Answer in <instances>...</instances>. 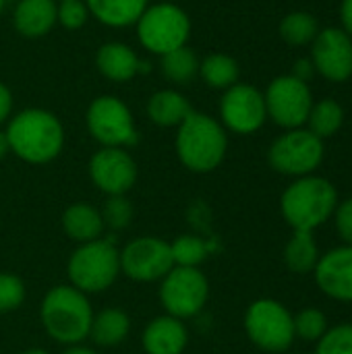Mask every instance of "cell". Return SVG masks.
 <instances>
[{"label": "cell", "mask_w": 352, "mask_h": 354, "mask_svg": "<svg viewBox=\"0 0 352 354\" xmlns=\"http://www.w3.org/2000/svg\"><path fill=\"white\" fill-rule=\"evenodd\" d=\"M10 153L31 166L54 162L66 141L62 120L46 108H23L4 127Z\"/></svg>", "instance_id": "cell-1"}, {"label": "cell", "mask_w": 352, "mask_h": 354, "mask_svg": "<svg viewBox=\"0 0 352 354\" xmlns=\"http://www.w3.org/2000/svg\"><path fill=\"white\" fill-rule=\"evenodd\" d=\"M174 151L178 162L195 174L214 172L226 158L228 131L218 118L193 110L174 135Z\"/></svg>", "instance_id": "cell-2"}, {"label": "cell", "mask_w": 352, "mask_h": 354, "mask_svg": "<svg viewBox=\"0 0 352 354\" xmlns=\"http://www.w3.org/2000/svg\"><path fill=\"white\" fill-rule=\"evenodd\" d=\"M39 319L46 334L54 342L62 346H75L89 338L93 309L87 295L71 284H58L44 295Z\"/></svg>", "instance_id": "cell-3"}, {"label": "cell", "mask_w": 352, "mask_h": 354, "mask_svg": "<svg viewBox=\"0 0 352 354\" xmlns=\"http://www.w3.org/2000/svg\"><path fill=\"white\" fill-rule=\"evenodd\" d=\"M336 187L322 176L295 178L280 197V212L293 230L313 232L328 218L334 216L338 205Z\"/></svg>", "instance_id": "cell-4"}, {"label": "cell", "mask_w": 352, "mask_h": 354, "mask_svg": "<svg viewBox=\"0 0 352 354\" xmlns=\"http://www.w3.org/2000/svg\"><path fill=\"white\" fill-rule=\"evenodd\" d=\"M141 48L158 58L172 50L189 46L191 39V17L178 2L154 0L147 4L143 15L133 25Z\"/></svg>", "instance_id": "cell-5"}, {"label": "cell", "mask_w": 352, "mask_h": 354, "mask_svg": "<svg viewBox=\"0 0 352 354\" xmlns=\"http://www.w3.org/2000/svg\"><path fill=\"white\" fill-rule=\"evenodd\" d=\"M68 284L83 295L106 292L120 276V249L112 239L79 245L66 263Z\"/></svg>", "instance_id": "cell-6"}, {"label": "cell", "mask_w": 352, "mask_h": 354, "mask_svg": "<svg viewBox=\"0 0 352 354\" xmlns=\"http://www.w3.org/2000/svg\"><path fill=\"white\" fill-rule=\"evenodd\" d=\"M85 127L100 147L129 149L139 141V131L131 108L112 93L98 95L89 102L85 110Z\"/></svg>", "instance_id": "cell-7"}, {"label": "cell", "mask_w": 352, "mask_h": 354, "mask_svg": "<svg viewBox=\"0 0 352 354\" xmlns=\"http://www.w3.org/2000/svg\"><path fill=\"white\" fill-rule=\"evenodd\" d=\"M247 338L266 353H286L295 342L290 311L276 299L253 301L243 319Z\"/></svg>", "instance_id": "cell-8"}, {"label": "cell", "mask_w": 352, "mask_h": 354, "mask_svg": "<svg viewBox=\"0 0 352 354\" xmlns=\"http://www.w3.org/2000/svg\"><path fill=\"white\" fill-rule=\"evenodd\" d=\"M158 297L166 315L185 322L205 309L210 299V282L199 268L174 266L160 280Z\"/></svg>", "instance_id": "cell-9"}, {"label": "cell", "mask_w": 352, "mask_h": 354, "mask_svg": "<svg viewBox=\"0 0 352 354\" xmlns=\"http://www.w3.org/2000/svg\"><path fill=\"white\" fill-rule=\"evenodd\" d=\"M324 160V141L309 129H290L282 133L268 151L270 166L293 178L313 174Z\"/></svg>", "instance_id": "cell-10"}, {"label": "cell", "mask_w": 352, "mask_h": 354, "mask_svg": "<svg viewBox=\"0 0 352 354\" xmlns=\"http://www.w3.org/2000/svg\"><path fill=\"white\" fill-rule=\"evenodd\" d=\"M263 100L268 118H272L278 127L286 131L301 129L313 108V95L309 85L293 75L276 77L268 85Z\"/></svg>", "instance_id": "cell-11"}, {"label": "cell", "mask_w": 352, "mask_h": 354, "mask_svg": "<svg viewBox=\"0 0 352 354\" xmlns=\"http://www.w3.org/2000/svg\"><path fill=\"white\" fill-rule=\"evenodd\" d=\"M172 268L170 243L160 236H139L120 249V274L133 282H160Z\"/></svg>", "instance_id": "cell-12"}, {"label": "cell", "mask_w": 352, "mask_h": 354, "mask_svg": "<svg viewBox=\"0 0 352 354\" xmlns=\"http://www.w3.org/2000/svg\"><path fill=\"white\" fill-rule=\"evenodd\" d=\"M218 110L220 124L234 135H253L268 120L263 93L247 83L228 87L220 97Z\"/></svg>", "instance_id": "cell-13"}, {"label": "cell", "mask_w": 352, "mask_h": 354, "mask_svg": "<svg viewBox=\"0 0 352 354\" xmlns=\"http://www.w3.org/2000/svg\"><path fill=\"white\" fill-rule=\"evenodd\" d=\"M139 176L135 158L124 147H100L89 160V178L106 197L127 195Z\"/></svg>", "instance_id": "cell-14"}, {"label": "cell", "mask_w": 352, "mask_h": 354, "mask_svg": "<svg viewBox=\"0 0 352 354\" xmlns=\"http://www.w3.org/2000/svg\"><path fill=\"white\" fill-rule=\"evenodd\" d=\"M311 62L328 81L342 83L352 75V37L338 27H328L311 41Z\"/></svg>", "instance_id": "cell-15"}, {"label": "cell", "mask_w": 352, "mask_h": 354, "mask_svg": "<svg viewBox=\"0 0 352 354\" xmlns=\"http://www.w3.org/2000/svg\"><path fill=\"white\" fill-rule=\"evenodd\" d=\"M315 284L319 290L342 303H352V247L342 245L319 257L315 270Z\"/></svg>", "instance_id": "cell-16"}, {"label": "cell", "mask_w": 352, "mask_h": 354, "mask_svg": "<svg viewBox=\"0 0 352 354\" xmlns=\"http://www.w3.org/2000/svg\"><path fill=\"white\" fill-rule=\"evenodd\" d=\"M145 64L147 62H143L129 44L118 39L102 44L95 52V68L112 83H129L139 73L147 71Z\"/></svg>", "instance_id": "cell-17"}, {"label": "cell", "mask_w": 352, "mask_h": 354, "mask_svg": "<svg viewBox=\"0 0 352 354\" xmlns=\"http://www.w3.org/2000/svg\"><path fill=\"white\" fill-rule=\"evenodd\" d=\"M189 344V330L185 322L160 315L151 319L141 334V348L145 354H183Z\"/></svg>", "instance_id": "cell-18"}, {"label": "cell", "mask_w": 352, "mask_h": 354, "mask_svg": "<svg viewBox=\"0 0 352 354\" xmlns=\"http://www.w3.org/2000/svg\"><path fill=\"white\" fill-rule=\"evenodd\" d=\"M56 0H17L12 10V27L19 35L37 39L58 25Z\"/></svg>", "instance_id": "cell-19"}, {"label": "cell", "mask_w": 352, "mask_h": 354, "mask_svg": "<svg viewBox=\"0 0 352 354\" xmlns=\"http://www.w3.org/2000/svg\"><path fill=\"white\" fill-rule=\"evenodd\" d=\"M191 112L193 106L189 97L176 87H164L154 91L145 104L147 118L160 129H176Z\"/></svg>", "instance_id": "cell-20"}, {"label": "cell", "mask_w": 352, "mask_h": 354, "mask_svg": "<svg viewBox=\"0 0 352 354\" xmlns=\"http://www.w3.org/2000/svg\"><path fill=\"white\" fill-rule=\"evenodd\" d=\"M60 226H62V232L77 245L98 241V239H102V234L106 230L102 212L95 205L85 203V201H77V203L68 205L62 212Z\"/></svg>", "instance_id": "cell-21"}, {"label": "cell", "mask_w": 352, "mask_h": 354, "mask_svg": "<svg viewBox=\"0 0 352 354\" xmlns=\"http://www.w3.org/2000/svg\"><path fill=\"white\" fill-rule=\"evenodd\" d=\"M151 0H85L89 17L110 29H127L137 23Z\"/></svg>", "instance_id": "cell-22"}, {"label": "cell", "mask_w": 352, "mask_h": 354, "mask_svg": "<svg viewBox=\"0 0 352 354\" xmlns=\"http://www.w3.org/2000/svg\"><path fill=\"white\" fill-rule=\"evenodd\" d=\"M129 334H131V317L122 309L108 307L102 309L100 313H93L89 338L93 340L95 346L114 348L122 344L129 338Z\"/></svg>", "instance_id": "cell-23"}, {"label": "cell", "mask_w": 352, "mask_h": 354, "mask_svg": "<svg viewBox=\"0 0 352 354\" xmlns=\"http://www.w3.org/2000/svg\"><path fill=\"white\" fill-rule=\"evenodd\" d=\"M319 249L313 239V232L305 230H293V236L288 239L284 247V263L293 274L305 276L313 274L317 261H319Z\"/></svg>", "instance_id": "cell-24"}, {"label": "cell", "mask_w": 352, "mask_h": 354, "mask_svg": "<svg viewBox=\"0 0 352 354\" xmlns=\"http://www.w3.org/2000/svg\"><path fill=\"white\" fill-rule=\"evenodd\" d=\"M160 73L174 87L189 85L199 77V56L189 46L172 50L160 58Z\"/></svg>", "instance_id": "cell-25"}, {"label": "cell", "mask_w": 352, "mask_h": 354, "mask_svg": "<svg viewBox=\"0 0 352 354\" xmlns=\"http://www.w3.org/2000/svg\"><path fill=\"white\" fill-rule=\"evenodd\" d=\"M199 77L207 87L226 91L228 87L239 83L241 68L230 54L214 52L199 60Z\"/></svg>", "instance_id": "cell-26"}, {"label": "cell", "mask_w": 352, "mask_h": 354, "mask_svg": "<svg viewBox=\"0 0 352 354\" xmlns=\"http://www.w3.org/2000/svg\"><path fill=\"white\" fill-rule=\"evenodd\" d=\"M307 122H309V131L324 141L340 131L344 122V110L336 100H322L313 104Z\"/></svg>", "instance_id": "cell-27"}, {"label": "cell", "mask_w": 352, "mask_h": 354, "mask_svg": "<svg viewBox=\"0 0 352 354\" xmlns=\"http://www.w3.org/2000/svg\"><path fill=\"white\" fill-rule=\"evenodd\" d=\"M317 33H319L317 19L305 10L288 12L280 21V35L288 46H307L315 39Z\"/></svg>", "instance_id": "cell-28"}, {"label": "cell", "mask_w": 352, "mask_h": 354, "mask_svg": "<svg viewBox=\"0 0 352 354\" xmlns=\"http://www.w3.org/2000/svg\"><path fill=\"white\" fill-rule=\"evenodd\" d=\"M172 261L180 268H199L212 253V245L197 234H180L170 243Z\"/></svg>", "instance_id": "cell-29"}, {"label": "cell", "mask_w": 352, "mask_h": 354, "mask_svg": "<svg viewBox=\"0 0 352 354\" xmlns=\"http://www.w3.org/2000/svg\"><path fill=\"white\" fill-rule=\"evenodd\" d=\"M295 324V338H301L305 342H317L328 332V317L319 309H303L293 317Z\"/></svg>", "instance_id": "cell-30"}, {"label": "cell", "mask_w": 352, "mask_h": 354, "mask_svg": "<svg viewBox=\"0 0 352 354\" xmlns=\"http://www.w3.org/2000/svg\"><path fill=\"white\" fill-rule=\"evenodd\" d=\"M100 212H102V218H104L106 228H110V230H124V228L131 226L133 205L127 199V195L108 197L106 203H104V207Z\"/></svg>", "instance_id": "cell-31"}, {"label": "cell", "mask_w": 352, "mask_h": 354, "mask_svg": "<svg viewBox=\"0 0 352 354\" xmlns=\"http://www.w3.org/2000/svg\"><path fill=\"white\" fill-rule=\"evenodd\" d=\"M27 297V288L23 280L15 274L0 272V313L17 311Z\"/></svg>", "instance_id": "cell-32"}, {"label": "cell", "mask_w": 352, "mask_h": 354, "mask_svg": "<svg viewBox=\"0 0 352 354\" xmlns=\"http://www.w3.org/2000/svg\"><path fill=\"white\" fill-rule=\"evenodd\" d=\"M315 354H352V324L328 328L317 340Z\"/></svg>", "instance_id": "cell-33"}, {"label": "cell", "mask_w": 352, "mask_h": 354, "mask_svg": "<svg viewBox=\"0 0 352 354\" xmlns=\"http://www.w3.org/2000/svg\"><path fill=\"white\" fill-rule=\"evenodd\" d=\"M58 25L68 29V31H77L81 29L91 17L89 10L85 6V0H62L58 2Z\"/></svg>", "instance_id": "cell-34"}, {"label": "cell", "mask_w": 352, "mask_h": 354, "mask_svg": "<svg viewBox=\"0 0 352 354\" xmlns=\"http://www.w3.org/2000/svg\"><path fill=\"white\" fill-rule=\"evenodd\" d=\"M334 222H336V230H338L340 239L344 241V245L352 247V197L336 205Z\"/></svg>", "instance_id": "cell-35"}, {"label": "cell", "mask_w": 352, "mask_h": 354, "mask_svg": "<svg viewBox=\"0 0 352 354\" xmlns=\"http://www.w3.org/2000/svg\"><path fill=\"white\" fill-rule=\"evenodd\" d=\"M12 108H15L12 91L8 89V85H4V83L0 81V129H2V124H6V122L10 120V116L15 114Z\"/></svg>", "instance_id": "cell-36"}, {"label": "cell", "mask_w": 352, "mask_h": 354, "mask_svg": "<svg viewBox=\"0 0 352 354\" xmlns=\"http://www.w3.org/2000/svg\"><path fill=\"white\" fill-rule=\"evenodd\" d=\"M313 71H315V66H313L311 58H301V60H297V64H295V71H293L290 75L307 83V81L311 79Z\"/></svg>", "instance_id": "cell-37"}, {"label": "cell", "mask_w": 352, "mask_h": 354, "mask_svg": "<svg viewBox=\"0 0 352 354\" xmlns=\"http://www.w3.org/2000/svg\"><path fill=\"white\" fill-rule=\"evenodd\" d=\"M340 19H342V25H344V31L352 37V0H342V6H340Z\"/></svg>", "instance_id": "cell-38"}, {"label": "cell", "mask_w": 352, "mask_h": 354, "mask_svg": "<svg viewBox=\"0 0 352 354\" xmlns=\"http://www.w3.org/2000/svg\"><path fill=\"white\" fill-rule=\"evenodd\" d=\"M62 354H98L93 348L83 346V344H75V346H66V351Z\"/></svg>", "instance_id": "cell-39"}, {"label": "cell", "mask_w": 352, "mask_h": 354, "mask_svg": "<svg viewBox=\"0 0 352 354\" xmlns=\"http://www.w3.org/2000/svg\"><path fill=\"white\" fill-rule=\"evenodd\" d=\"M10 153V147H8V139H6V133L4 129H0V162Z\"/></svg>", "instance_id": "cell-40"}, {"label": "cell", "mask_w": 352, "mask_h": 354, "mask_svg": "<svg viewBox=\"0 0 352 354\" xmlns=\"http://www.w3.org/2000/svg\"><path fill=\"white\" fill-rule=\"evenodd\" d=\"M21 354H50L46 348H27V351H23Z\"/></svg>", "instance_id": "cell-41"}, {"label": "cell", "mask_w": 352, "mask_h": 354, "mask_svg": "<svg viewBox=\"0 0 352 354\" xmlns=\"http://www.w3.org/2000/svg\"><path fill=\"white\" fill-rule=\"evenodd\" d=\"M4 2L6 0H0V17H2V10H4Z\"/></svg>", "instance_id": "cell-42"}, {"label": "cell", "mask_w": 352, "mask_h": 354, "mask_svg": "<svg viewBox=\"0 0 352 354\" xmlns=\"http://www.w3.org/2000/svg\"><path fill=\"white\" fill-rule=\"evenodd\" d=\"M166 2H180V0H166Z\"/></svg>", "instance_id": "cell-43"}, {"label": "cell", "mask_w": 352, "mask_h": 354, "mask_svg": "<svg viewBox=\"0 0 352 354\" xmlns=\"http://www.w3.org/2000/svg\"><path fill=\"white\" fill-rule=\"evenodd\" d=\"M56 2H62V0H56Z\"/></svg>", "instance_id": "cell-44"}]
</instances>
